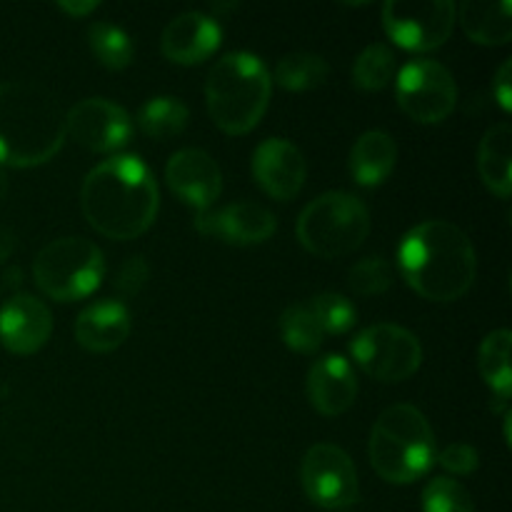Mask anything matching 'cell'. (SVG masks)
<instances>
[{
  "label": "cell",
  "instance_id": "1",
  "mask_svg": "<svg viewBox=\"0 0 512 512\" xmlns=\"http://www.w3.org/2000/svg\"><path fill=\"white\" fill-rule=\"evenodd\" d=\"M80 208L90 228L110 240H133L158 218L155 175L138 155H115L85 175Z\"/></svg>",
  "mask_w": 512,
  "mask_h": 512
},
{
  "label": "cell",
  "instance_id": "2",
  "mask_svg": "<svg viewBox=\"0 0 512 512\" xmlns=\"http://www.w3.org/2000/svg\"><path fill=\"white\" fill-rule=\"evenodd\" d=\"M398 268L420 298L455 303L473 288L478 255L458 225L448 220H425L405 233L398 248Z\"/></svg>",
  "mask_w": 512,
  "mask_h": 512
},
{
  "label": "cell",
  "instance_id": "3",
  "mask_svg": "<svg viewBox=\"0 0 512 512\" xmlns=\"http://www.w3.org/2000/svg\"><path fill=\"white\" fill-rule=\"evenodd\" d=\"M65 113L53 90L33 80L0 83V165L35 168L60 153Z\"/></svg>",
  "mask_w": 512,
  "mask_h": 512
},
{
  "label": "cell",
  "instance_id": "4",
  "mask_svg": "<svg viewBox=\"0 0 512 512\" xmlns=\"http://www.w3.org/2000/svg\"><path fill=\"white\" fill-rule=\"evenodd\" d=\"M273 80L263 60L253 53H228L210 68L205 100L213 123L228 135H245L263 120L270 105Z\"/></svg>",
  "mask_w": 512,
  "mask_h": 512
},
{
  "label": "cell",
  "instance_id": "5",
  "mask_svg": "<svg viewBox=\"0 0 512 512\" xmlns=\"http://www.w3.org/2000/svg\"><path fill=\"white\" fill-rule=\"evenodd\" d=\"M368 458L385 483L410 485L428 475L438 458L428 418L408 403L388 408L370 430Z\"/></svg>",
  "mask_w": 512,
  "mask_h": 512
},
{
  "label": "cell",
  "instance_id": "6",
  "mask_svg": "<svg viewBox=\"0 0 512 512\" xmlns=\"http://www.w3.org/2000/svg\"><path fill=\"white\" fill-rule=\"evenodd\" d=\"M370 225L368 205L355 195L335 190L305 205L298 218V240L318 258H343L368 240Z\"/></svg>",
  "mask_w": 512,
  "mask_h": 512
},
{
  "label": "cell",
  "instance_id": "7",
  "mask_svg": "<svg viewBox=\"0 0 512 512\" xmlns=\"http://www.w3.org/2000/svg\"><path fill=\"white\" fill-rule=\"evenodd\" d=\"M33 278L50 300H58V303L83 300L103 283V250L85 238L50 240L35 255Z\"/></svg>",
  "mask_w": 512,
  "mask_h": 512
},
{
  "label": "cell",
  "instance_id": "8",
  "mask_svg": "<svg viewBox=\"0 0 512 512\" xmlns=\"http://www.w3.org/2000/svg\"><path fill=\"white\" fill-rule=\"evenodd\" d=\"M350 355L360 370L378 383H403L420 370L423 345L400 325L375 323L355 335Z\"/></svg>",
  "mask_w": 512,
  "mask_h": 512
},
{
  "label": "cell",
  "instance_id": "9",
  "mask_svg": "<svg viewBox=\"0 0 512 512\" xmlns=\"http://www.w3.org/2000/svg\"><path fill=\"white\" fill-rule=\"evenodd\" d=\"M395 98L410 120L435 125L443 123L458 105V85L443 63L415 58L405 63L395 78Z\"/></svg>",
  "mask_w": 512,
  "mask_h": 512
},
{
  "label": "cell",
  "instance_id": "10",
  "mask_svg": "<svg viewBox=\"0 0 512 512\" xmlns=\"http://www.w3.org/2000/svg\"><path fill=\"white\" fill-rule=\"evenodd\" d=\"M458 8L450 0H388L383 5V28L398 48L428 53L448 43Z\"/></svg>",
  "mask_w": 512,
  "mask_h": 512
},
{
  "label": "cell",
  "instance_id": "11",
  "mask_svg": "<svg viewBox=\"0 0 512 512\" xmlns=\"http://www.w3.org/2000/svg\"><path fill=\"white\" fill-rule=\"evenodd\" d=\"M300 483L310 503L323 510H345L360 500L355 463L333 443H318L305 453Z\"/></svg>",
  "mask_w": 512,
  "mask_h": 512
},
{
  "label": "cell",
  "instance_id": "12",
  "mask_svg": "<svg viewBox=\"0 0 512 512\" xmlns=\"http://www.w3.org/2000/svg\"><path fill=\"white\" fill-rule=\"evenodd\" d=\"M65 135L93 153H115L133 135V120L118 103L85 98L65 113Z\"/></svg>",
  "mask_w": 512,
  "mask_h": 512
},
{
  "label": "cell",
  "instance_id": "13",
  "mask_svg": "<svg viewBox=\"0 0 512 512\" xmlns=\"http://www.w3.org/2000/svg\"><path fill=\"white\" fill-rule=\"evenodd\" d=\"M250 168H253V178L260 190L280 203L293 200L303 190L305 178H308L305 155L300 153L298 145L285 138L263 140L255 148Z\"/></svg>",
  "mask_w": 512,
  "mask_h": 512
},
{
  "label": "cell",
  "instance_id": "14",
  "mask_svg": "<svg viewBox=\"0 0 512 512\" xmlns=\"http://www.w3.org/2000/svg\"><path fill=\"white\" fill-rule=\"evenodd\" d=\"M198 233L208 238H218L228 245H260L278 230V220L265 205L253 203V200H240L230 203L220 210H205L195 218Z\"/></svg>",
  "mask_w": 512,
  "mask_h": 512
},
{
  "label": "cell",
  "instance_id": "15",
  "mask_svg": "<svg viewBox=\"0 0 512 512\" xmlns=\"http://www.w3.org/2000/svg\"><path fill=\"white\" fill-rule=\"evenodd\" d=\"M165 180L168 188L198 213H205L223 193L220 165L213 155L198 148L178 150L165 165Z\"/></svg>",
  "mask_w": 512,
  "mask_h": 512
},
{
  "label": "cell",
  "instance_id": "16",
  "mask_svg": "<svg viewBox=\"0 0 512 512\" xmlns=\"http://www.w3.org/2000/svg\"><path fill=\"white\" fill-rule=\"evenodd\" d=\"M53 335V315L33 295H13L0 310V343L13 355H33Z\"/></svg>",
  "mask_w": 512,
  "mask_h": 512
},
{
  "label": "cell",
  "instance_id": "17",
  "mask_svg": "<svg viewBox=\"0 0 512 512\" xmlns=\"http://www.w3.org/2000/svg\"><path fill=\"white\" fill-rule=\"evenodd\" d=\"M223 30L210 15L188 10L170 20L160 38V50L175 65H200L220 48Z\"/></svg>",
  "mask_w": 512,
  "mask_h": 512
},
{
  "label": "cell",
  "instance_id": "18",
  "mask_svg": "<svg viewBox=\"0 0 512 512\" xmlns=\"http://www.w3.org/2000/svg\"><path fill=\"white\" fill-rule=\"evenodd\" d=\"M310 405L325 418H338L353 408L358 398V378L343 355H323L308 370L305 383Z\"/></svg>",
  "mask_w": 512,
  "mask_h": 512
},
{
  "label": "cell",
  "instance_id": "19",
  "mask_svg": "<svg viewBox=\"0 0 512 512\" xmlns=\"http://www.w3.org/2000/svg\"><path fill=\"white\" fill-rule=\"evenodd\" d=\"M133 330L128 308L120 300H95L75 320V340L88 353H113Z\"/></svg>",
  "mask_w": 512,
  "mask_h": 512
},
{
  "label": "cell",
  "instance_id": "20",
  "mask_svg": "<svg viewBox=\"0 0 512 512\" xmlns=\"http://www.w3.org/2000/svg\"><path fill=\"white\" fill-rule=\"evenodd\" d=\"M398 160V143L385 130H368L355 140L350 150L348 168L350 175L363 188H378L395 170Z\"/></svg>",
  "mask_w": 512,
  "mask_h": 512
},
{
  "label": "cell",
  "instance_id": "21",
  "mask_svg": "<svg viewBox=\"0 0 512 512\" xmlns=\"http://www.w3.org/2000/svg\"><path fill=\"white\" fill-rule=\"evenodd\" d=\"M478 173L485 188L500 200L512 193V130L508 123L488 128L478 148Z\"/></svg>",
  "mask_w": 512,
  "mask_h": 512
},
{
  "label": "cell",
  "instance_id": "22",
  "mask_svg": "<svg viewBox=\"0 0 512 512\" xmlns=\"http://www.w3.org/2000/svg\"><path fill=\"white\" fill-rule=\"evenodd\" d=\"M465 35L480 45H508L512 40L510 0H468L460 5Z\"/></svg>",
  "mask_w": 512,
  "mask_h": 512
},
{
  "label": "cell",
  "instance_id": "23",
  "mask_svg": "<svg viewBox=\"0 0 512 512\" xmlns=\"http://www.w3.org/2000/svg\"><path fill=\"white\" fill-rule=\"evenodd\" d=\"M510 348L512 333L500 328L493 330L483 340L478 353V368L483 375L485 385L493 390V410L495 413H510V395H512V370H510Z\"/></svg>",
  "mask_w": 512,
  "mask_h": 512
},
{
  "label": "cell",
  "instance_id": "24",
  "mask_svg": "<svg viewBox=\"0 0 512 512\" xmlns=\"http://www.w3.org/2000/svg\"><path fill=\"white\" fill-rule=\"evenodd\" d=\"M188 105L173 95H158L150 98L138 113V128L153 140L175 138L188 125Z\"/></svg>",
  "mask_w": 512,
  "mask_h": 512
},
{
  "label": "cell",
  "instance_id": "25",
  "mask_svg": "<svg viewBox=\"0 0 512 512\" xmlns=\"http://www.w3.org/2000/svg\"><path fill=\"white\" fill-rule=\"evenodd\" d=\"M328 78V63L315 53H290L278 60L270 80L290 93H308L320 88Z\"/></svg>",
  "mask_w": 512,
  "mask_h": 512
},
{
  "label": "cell",
  "instance_id": "26",
  "mask_svg": "<svg viewBox=\"0 0 512 512\" xmlns=\"http://www.w3.org/2000/svg\"><path fill=\"white\" fill-rule=\"evenodd\" d=\"M280 338H283L285 348L293 350V353L313 355L323 345L325 333L318 320H315L313 310L308 308V303H295L280 315Z\"/></svg>",
  "mask_w": 512,
  "mask_h": 512
},
{
  "label": "cell",
  "instance_id": "27",
  "mask_svg": "<svg viewBox=\"0 0 512 512\" xmlns=\"http://www.w3.org/2000/svg\"><path fill=\"white\" fill-rule=\"evenodd\" d=\"M395 58L393 48L385 43H373L355 58L353 63V85L365 93H378V90L388 88L395 78Z\"/></svg>",
  "mask_w": 512,
  "mask_h": 512
},
{
  "label": "cell",
  "instance_id": "28",
  "mask_svg": "<svg viewBox=\"0 0 512 512\" xmlns=\"http://www.w3.org/2000/svg\"><path fill=\"white\" fill-rule=\"evenodd\" d=\"M88 45L98 63L108 70H125L133 63V40L123 28L110 23H95L88 28Z\"/></svg>",
  "mask_w": 512,
  "mask_h": 512
},
{
  "label": "cell",
  "instance_id": "29",
  "mask_svg": "<svg viewBox=\"0 0 512 512\" xmlns=\"http://www.w3.org/2000/svg\"><path fill=\"white\" fill-rule=\"evenodd\" d=\"M308 308L313 310L315 320L323 328L325 335H345L358 320V310L345 295L340 293H320L308 300Z\"/></svg>",
  "mask_w": 512,
  "mask_h": 512
},
{
  "label": "cell",
  "instance_id": "30",
  "mask_svg": "<svg viewBox=\"0 0 512 512\" xmlns=\"http://www.w3.org/2000/svg\"><path fill=\"white\" fill-rule=\"evenodd\" d=\"M348 285L353 293L370 298V295H383L393 288V265L383 255H370L358 260L348 273Z\"/></svg>",
  "mask_w": 512,
  "mask_h": 512
},
{
  "label": "cell",
  "instance_id": "31",
  "mask_svg": "<svg viewBox=\"0 0 512 512\" xmlns=\"http://www.w3.org/2000/svg\"><path fill=\"white\" fill-rule=\"evenodd\" d=\"M423 512H475V503L458 480L433 478L423 490Z\"/></svg>",
  "mask_w": 512,
  "mask_h": 512
},
{
  "label": "cell",
  "instance_id": "32",
  "mask_svg": "<svg viewBox=\"0 0 512 512\" xmlns=\"http://www.w3.org/2000/svg\"><path fill=\"white\" fill-rule=\"evenodd\" d=\"M148 275H150V268L148 263H145V258H140V255L128 258L118 268V275H115V290H118L123 298H133V295H138L140 290L145 288Z\"/></svg>",
  "mask_w": 512,
  "mask_h": 512
},
{
  "label": "cell",
  "instance_id": "33",
  "mask_svg": "<svg viewBox=\"0 0 512 512\" xmlns=\"http://www.w3.org/2000/svg\"><path fill=\"white\" fill-rule=\"evenodd\" d=\"M435 460H438V463L453 475H470V473H475L480 465L478 450L468 443L448 445V448H445Z\"/></svg>",
  "mask_w": 512,
  "mask_h": 512
},
{
  "label": "cell",
  "instance_id": "34",
  "mask_svg": "<svg viewBox=\"0 0 512 512\" xmlns=\"http://www.w3.org/2000/svg\"><path fill=\"white\" fill-rule=\"evenodd\" d=\"M493 95L505 113L512 110V60H505L493 78Z\"/></svg>",
  "mask_w": 512,
  "mask_h": 512
},
{
  "label": "cell",
  "instance_id": "35",
  "mask_svg": "<svg viewBox=\"0 0 512 512\" xmlns=\"http://www.w3.org/2000/svg\"><path fill=\"white\" fill-rule=\"evenodd\" d=\"M63 13L73 15V18H85L88 13H95L98 10V3L95 0H85V3H60L58 5Z\"/></svg>",
  "mask_w": 512,
  "mask_h": 512
},
{
  "label": "cell",
  "instance_id": "36",
  "mask_svg": "<svg viewBox=\"0 0 512 512\" xmlns=\"http://www.w3.org/2000/svg\"><path fill=\"white\" fill-rule=\"evenodd\" d=\"M5 190H8V180H5V175L0 173V198L5 195Z\"/></svg>",
  "mask_w": 512,
  "mask_h": 512
}]
</instances>
